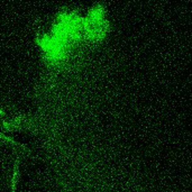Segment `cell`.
I'll return each instance as SVG.
<instances>
[{
	"mask_svg": "<svg viewBox=\"0 0 192 192\" xmlns=\"http://www.w3.org/2000/svg\"><path fill=\"white\" fill-rule=\"evenodd\" d=\"M18 164H19V158L16 160V164H15V174H13V180L16 182L17 180V174H18ZM13 192H15V183L13 185Z\"/></svg>",
	"mask_w": 192,
	"mask_h": 192,
	"instance_id": "1",
	"label": "cell"
}]
</instances>
